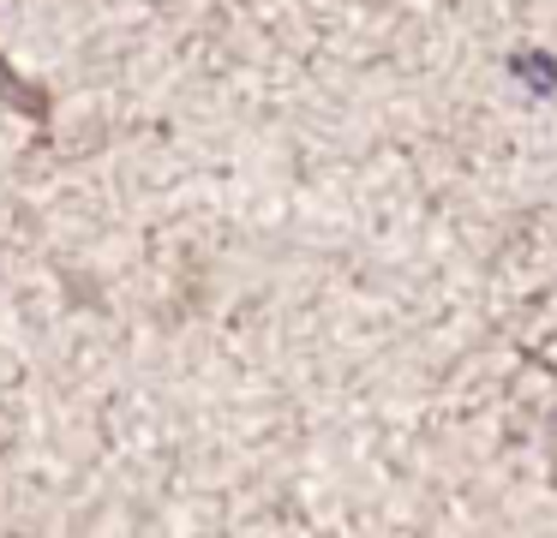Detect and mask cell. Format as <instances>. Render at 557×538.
Wrapping results in <instances>:
<instances>
[{
    "label": "cell",
    "instance_id": "1",
    "mask_svg": "<svg viewBox=\"0 0 557 538\" xmlns=\"http://www.w3.org/2000/svg\"><path fill=\"white\" fill-rule=\"evenodd\" d=\"M0 102H7V108H18V114H49V96H42L37 90V84H25V78H18V72L13 66H7V54H0Z\"/></svg>",
    "mask_w": 557,
    "mask_h": 538
}]
</instances>
